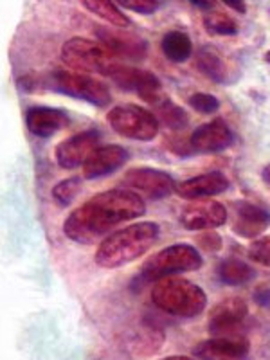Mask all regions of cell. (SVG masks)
I'll return each mask as SVG.
<instances>
[{
    "label": "cell",
    "mask_w": 270,
    "mask_h": 360,
    "mask_svg": "<svg viewBox=\"0 0 270 360\" xmlns=\"http://www.w3.org/2000/svg\"><path fill=\"white\" fill-rule=\"evenodd\" d=\"M146 213V204L130 189H110L94 195L65 218L63 233L82 245H92L124 221Z\"/></svg>",
    "instance_id": "cell-1"
},
{
    "label": "cell",
    "mask_w": 270,
    "mask_h": 360,
    "mask_svg": "<svg viewBox=\"0 0 270 360\" xmlns=\"http://www.w3.org/2000/svg\"><path fill=\"white\" fill-rule=\"evenodd\" d=\"M160 236V227L155 221L131 224L105 238L94 254L96 265L101 269H119L139 259L152 249Z\"/></svg>",
    "instance_id": "cell-2"
},
{
    "label": "cell",
    "mask_w": 270,
    "mask_h": 360,
    "mask_svg": "<svg viewBox=\"0 0 270 360\" xmlns=\"http://www.w3.org/2000/svg\"><path fill=\"white\" fill-rule=\"evenodd\" d=\"M152 303L166 314L191 319L205 310L207 295H205L204 288L189 279L168 276L153 285Z\"/></svg>",
    "instance_id": "cell-3"
},
{
    "label": "cell",
    "mask_w": 270,
    "mask_h": 360,
    "mask_svg": "<svg viewBox=\"0 0 270 360\" xmlns=\"http://www.w3.org/2000/svg\"><path fill=\"white\" fill-rule=\"evenodd\" d=\"M37 86L79 99L98 108H107L112 103V94L107 83L83 72H74V70H53L41 79H37Z\"/></svg>",
    "instance_id": "cell-4"
},
{
    "label": "cell",
    "mask_w": 270,
    "mask_h": 360,
    "mask_svg": "<svg viewBox=\"0 0 270 360\" xmlns=\"http://www.w3.org/2000/svg\"><path fill=\"white\" fill-rule=\"evenodd\" d=\"M204 266V258L197 247L189 243H175L166 249L159 250L150 256L141 266V272L135 281L141 285L159 281L168 276L182 274V272H195Z\"/></svg>",
    "instance_id": "cell-5"
},
{
    "label": "cell",
    "mask_w": 270,
    "mask_h": 360,
    "mask_svg": "<svg viewBox=\"0 0 270 360\" xmlns=\"http://www.w3.org/2000/svg\"><path fill=\"white\" fill-rule=\"evenodd\" d=\"M62 62L78 72L99 74L108 78L112 70L119 65V60L103 47L101 44L74 37L62 45Z\"/></svg>",
    "instance_id": "cell-6"
},
{
    "label": "cell",
    "mask_w": 270,
    "mask_h": 360,
    "mask_svg": "<svg viewBox=\"0 0 270 360\" xmlns=\"http://www.w3.org/2000/svg\"><path fill=\"white\" fill-rule=\"evenodd\" d=\"M107 121L115 134L131 141H153L159 134V119L153 112L137 105H119L107 114Z\"/></svg>",
    "instance_id": "cell-7"
},
{
    "label": "cell",
    "mask_w": 270,
    "mask_h": 360,
    "mask_svg": "<svg viewBox=\"0 0 270 360\" xmlns=\"http://www.w3.org/2000/svg\"><path fill=\"white\" fill-rule=\"evenodd\" d=\"M108 79H112V83L121 90L135 92L144 103L152 105V107H155L162 99H166L159 78L150 70L119 63L110 72Z\"/></svg>",
    "instance_id": "cell-8"
},
{
    "label": "cell",
    "mask_w": 270,
    "mask_h": 360,
    "mask_svg": "<svg viewBox=\"0 0 270 360\" xmlns=\"http://www.w3.org/2000/svg\"><path fill=\"white\" fill-rule=\"evenodd\" d=\"M123 186L150 200H162L175 191V180L169 173L153 168L128 169L123 176Z\"/></svg>",
    "instance_id": "cell-9"
},
{
    "label": "cell",
    "mask_w": 270,
    "mask_h": 360,
    "mask_svg": "<svg viewBox=\"0 0 270 360\" xmlns=\"http://www.w3.org/2000/svg\"><path fill=\"white\" fill-rule=\"evenodd\" d=\"M94 34L99 44L107 51H110L115 58H124L130 62H143L148 54V44L144 38L134 33H124L121 29L110 25H96Z\"/></svg>",
    "instance_id": "cell-10"
},
{
    "label": "cell",
    "mask_w": 270,
    "mask_h": 360,
    "mask_svg": "<svg viewBox=\"0 0 270 360\" xmlns=\"http://www.w3.org/2000/svg\"><path fill=\"white\" fill-rule=\"evenodd\" d=\"M227 221V209L217 200H195L180 213V224L188 231H211Z\"/></svg>",
    "instance_id": "cell-11"
},
{
    "label": "cell",
    "mask_w": 270,
    "mask_h": 360,
    "mask_svg": "<svg viewBox=\"0 0 270 360\" xmlns=\"http://www.w3.org/2000/svg\"><path fill=\"white\" fill-rule=\"evenodd\" d=\"M99 135L98 130H85L82 134H76L69 139L62 141L56 146V162L62 169H74L78 166H83L86 162L92 152L98 148Z\"/></svg>",
    "instance_id": "cell-12"
},
{
    "label": "cell",
    "mask_w": 270,
    "mask_h": 360,
    "mask_svg": "<svg viewBox=\"0 0 270 360\" xmlns=\"http://www.w3.org/2000/svg\"><path fill=\"white\" fill-rule=\"evenodd\" d=\"M249 315V307L242 297H227L209 311V332L214 335H234L240 324Z\"/></svg>",
    "instance_id": "cell-13"
},
{
    "label": "cell",
    "mask_w": 270,
    "mask_h": 360,
    "mask_svg": "<svg viewBox=\"0 0 270 360\" xmlns=\"http://www.w3.org/2000/svg\"><path fill=\"white\" fill-rule=\"evenodd\" d=\"M234 143V134L224 119L200 124L189 137V146L198 153H218Z\"/></svg>",
    "instance_id": "cell-14"
},
{
    "label": "cell",
    "mask_w": 270,
    "mask_h": 360,
    "mask_svg": "<svg viewBox=\"0 0 270 360\" xmlns=\"http://www.w3.org/2000/svg\"><path fill=\"white\" fill-rule=\"evenodd\" d=\"M250 352V344L242 335H218L193 348V356L204 360H233L245 359Z\"/></svg>",
    "instance_id": "cell-15"
},
{
    "label": "cell",
    "mask_w": 270,
    "mask_h": 360,
    "mask_svg": "<svg viewBox=\"0 0 270 360\" xmlns=\"http://www.w3.org/2000/svg\"><path fill=\"white\" fill-rule=\"evenodd\" d=\"M229 179L220 172L202 173L198 176H191L188 180L176 182L175 193L186 200H200V198L221 195L229 189Z\"/></svg>",
    "instance_id": "cell-16"
},
{
    "label": "cell",
    "mask_w": 270,
    "mask_h": 360,
    "mask_svg": "<svg viewBox=\"0 0 270 360\" xmlns=\"http://www.w3.org/2000/svg\"><path fill=\"white\" fill-rule=\"evenodd\" d=\"M128 160V152L119 144L98 146L83 164V179L94 180L112 175Z\"/></svg>",
    "instance_id": "cell-17"
},
{
    "label": "cell",
    "mask_w": 270,
    "mask_h": 360,
    "mask_svg": "<svg viewBox=\"0 0 270 360\" xmlns=\"http://www.w3.org/2000/svg\"><path fill=\"white\" fill-rule=\"evenodd\" d=\"M270 225V214L252 202H236L234 205L233 231L240 238L256 240Z\"/></svg>",
    "instance_id": "cell-18"
},
{
    "label": "cell",
    "mask_w": 270,
    "mask_h": 360,
    "mask_svg": "<svg viewBox=\"0 0 270 360\" xmlns=\"http://www.w3.org/2000/svg\"><path fill=\"white\" fill-rule=\"evenodd\" d=\"M27 130L37 137L47 139L70 124V117L62 108L53 107H31L25 112Z\"/></svg>",
    "instance_id": "cell-19"
},
{
    "label": "cell",
    "mask_w": 270,
    "mask_h": 360,
    "mask_svg": "<svg viewBox=\"0 0 270 360\" xmlns=\"http://www.w3.org/2000/svg\"><path fill=\"white\" fill-rule=\"evenodd\" d=\"M160 49L169 62L184 63L193 54V41L182 31H169V33L164 34L162 41H160Z\"/></svg>",
    "instance_id": "cell-20"
},
{
    "label": "cell",
    "mask_w": 270,
    "mask_h": 360,
    "mask_svg": "<svg viewBox=\"0 0 270 360\" xmlns=\"http://www.w3.org/2000/svg\"><path fill=\"white\" fill-rule=\"evenodd\" d=\"M217 274L218 279L227 287H240V285L249 283L256 276V270L247 265L245 262H242V259L227 258L218 265Z\"/></svg>",
    "instance_id": "cell-21"
},
{
    "label": "cell",
    "mask_w": 270,
    "mask_h": 360,
    "mask_svg": "<svg viewBox=\"0 0 270 360\" xmlns=\"http://www.w3.org/2000/svg\"><path fill=\"white\" fill-rule=\"evenodd\" d=\"M195 65L204 76L213 79L214 83H225L229 78V67L225 63L224 58L214 49H202L198 51Z\"/></svg>",
    "instance_id": "cell-22"
},
{
    "label": "cell",
    "mask_w": 270,
    "mask_h": 360,
    "mask_svg": "<svg viewBox=\"0 0 270 360\" xmlns=\"http://www.w3.org/2000/svg\"><path fill=\"white\" fill-rule=\"evenodd\" d=\"M83 8H86L90 13L98 15L99 18H103V20L108 22V24H112V27H114V25H117V27H128L131 22L130 18L117 8V4L108 2V0H85V2H83Z\"/></svg>",
    "instance_id": "cell-23"
},
{
    "label": "cell",
    "mask_w": 270,
    "mask_h": 360,
    "mask_svg": "<svg viewBox=\"0 0 270 360\" xmlns=\"http://www.w3.org/2000/svg\"><path fill=\"white\" fill-rule=\"evenodd\" d=\"M153 108L157 112L159 123H162L164 127L172 128V130H182V128L188 127V114L184 112V108H180L179 105H175L172 99H162Z\"/></svg>",
    "instance_id": "cell-24"
},
{
    "label": "cell",
    "mask_w": 270,
    "mask_h": 360,
    "mask_svg": "<svg viewBox=\"0 0 270 360\" xmlns=\"http://www.w3.org/2000/svg\"><path fill=\"white\" fill-rule=\"evenodd\" d=\"M204 27L209 34H218V37H234L238 34L240 27L234 18L227 17L225 13L213 11L204 17Z\"/></svg>",
    "instance_id": "cell-25"
},
{
    "label": "cell",
    "mask_w": 270,
    "mask_h": 360,
    "mask_svg": "<svg viewBox=\"0 0 270 360\" xmlns=\"http://www.w3.org/2000/svg\"><path fill=\"white\" fill-rule=\"evenodd\" d=\"M83 186V176H70V179L58 182L53 188V198L60 207H69L79 195Z\"/></svg>",
    "instance_id": "cell-26"
},
{
    "label": "cell",
    "mask_w": 270,
    "mask_h": 360,
    "mask_svg": "<svg viewBox=\"0 0 270 360\" xmlns=\"http://www.w3.org/2000/svg\"><path fill=\"white\" fill-rule=\"evenodd\" d=\"M247 256L258 265L270 269V236H262L252 240L247 249Z\"/></svg>",
    "instance_id": "cell-27"
},
{
    "label": "cell",
    "mask_w": 270,
    "mask_h": 360,
    "mask_svg": "<svg viewBox=\"0 0 270 360\" xmlns=\"http://www.w3.org/2000/svg\"><path fill=\"white\" fill-rule=\"evenodd\" d=\"M188 103L189 107L200 114H214L220 108V99L214 98L213 94H205V92H195L189 96Z\"/></svg>",
    "instance_id": "cell-28"
},
{
    "label": "cell",
    "mask_w": 270,
    "mask_h": 360,
    "mask_svg": "<svg viewBox=\"0 0 270 360\" xmlns=\"http://www.w3.org/2000/svg\"><path fill=\"white\" fill-rule=\"evenodd\" d=\"M198 249L205 250V252H218L221 249V236L218 233L211 231H204L197 236Z\"/></svg>",
    "instance_id": "cell-29"
},
{
    "label": "cell",
    "mask_w": 270,
    "mask_h": 360,
    "mask_svg": "<svg viewBox=\"0 0 270 360\" xmlns=\"http://www.w3.org/2000/svg\"><path fill=\"white\" fill-rule=\"evenodd\" d=\"M119 4L130 9V11L139 13V15H152L159 9L160 2H155V0H121Z\"/></svg>",
    "instance_id": "cell-30"
},
{
    "label": "cell",
    "mask_w": 270,
    "mask_h": 360,
    "mask_svg": "<svg viewBox=\"0 0 270 360\" xmlns=\"http://www.w3.org/2000/svg\"><path fill=\"white\" fill-rule=\"evenodd\" d=\"M254 301L263 308H269L270 307V288H259L256 290L254 294Z\"/></svg>",
    "instance_id": "cell-31"
},
{
    "label": "cell",
    "mask_w": 270,
    "mask_h": 360,
    "mask_svg": "<svg viewBox=\"0 0 270 360\" xmlns=\"http://www.w3.org/2000/svg\"><path fill=\"white\" fill-rule=\"evenodd\" d=\"M224 4L227 6V8H233L234 11L238 13H247V4L242 2V0H224Z\"/></svg>",
    "instance_id": "cell-32"
},
{
    "label": "cell",
    "mask_w": 270,
    "mask_h": 360,
    "mask_svg": "<svg viewBox=\"0 0 270 360\" xmlns=\"http://www.w3.org/2000/svg\"><path fill=\"white\" fill-rule=\"evenodd\" d=\"M191 6L200 9H211L214 8V2H204V0H191Z\"/></svg>",
    "instance_id": "cell-33"
},
{
    "label": "cell",
    "mask_w": 270,
    "mask_h": 360,
    "mask_svg": "<svg viewBox=\"0 0 270 360\" xmlns=\"http://www.w3.org/2000/svg\"><path fill=\"white\" fill-rule=\"evenodd\" d=\"M262 179L265 180V184L270 186V164H266L265 168H263L262 172Z\"/></svg>",
    "instance_id": "cell-34"
},
{
    "label": "cell",
    "mask_w": 270,
    "mask_h": 360,
    "mask_svg": "<svg viewBox=\"0 0 270 360\" xmlns=\"http://www.w3.org/2000/svg\"><path fill=\"white\" fill-rule=\"evenodd\" d=\"M168 360H189V356H169Z\"/></svg>",
    "instance_id": "cell-35"
},
{
    "label": "cell",
    "mask_w": 270,
    "mask_h": 360,
    "mask_svg": "<svg viewBox=\"0 0 270 360\" xmlns=\"http://www.w3.org/2000/svg\"><path fill=\"white\" fill-rule=\"evenodd\" d=\"M265 62L270 63V51H266V53H265Z\"/></svg>",
    "instance_id": "cell-36"
}]
</instances>
